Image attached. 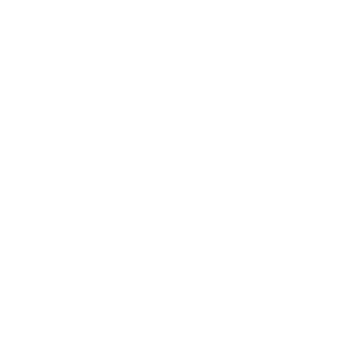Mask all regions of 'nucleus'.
I'll return each mask as SVG.
<instances>
[]
</instances>
